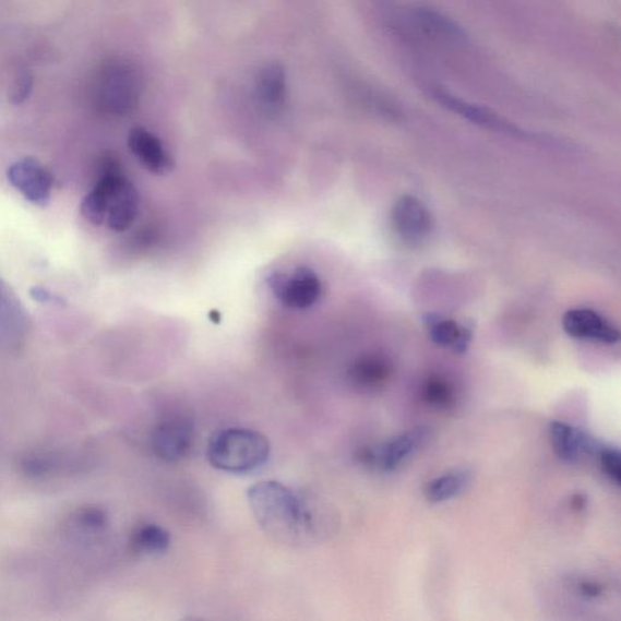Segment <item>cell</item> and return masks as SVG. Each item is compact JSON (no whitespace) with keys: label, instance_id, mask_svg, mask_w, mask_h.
Here are the masks:
<instances>
[{"label":"cell","instance_id":"obj_26","mask_svg":"<svg viewBox=\"0 0 621 621\" xmlns=\"http://www.w3.org/2000/svg\"><path fill=\"white\" fill-rule=\"evenodd\" d=\"M29 294L32 299L40 303L64 304V301L60 297L53 296V294L43 287L32 288Z\"/></svg>","mask_w":621,"mask_h":621},{"label":"cell","instance_id":"obj_1","mask_svg":"<svg viewBox=\"0 0 621 621\" xmlns=\"http://www.w3.org/2000/svg\"><path fill=\"white\" fill-rule=\"evenodd\" d=\"M250 506L261 527L283 542H298L309 534L312 515L292 489L275 481H264L248 490Z\"/></svg>","mask_w":621,"mask_h":621},{"label":"cell","instance_id":"obj_19","mask_svg":"<svg viewBox=\"0 0 621 621\" xmlns=\"http://www.w3.org/2000/svg\"><path fill=\"white\" fill-rule=\"evenodd\" d=\"M132 541L140 552L162 553L169 549L171 538L168 530L154 523H148L134 532Z\"/></svg>","mask_w":621,"mask_h":621},{"label":"cell","instance_id":"obj_24","mask_svg":"<svg viewBox=\"0 0 621 621\" xmlns=\"http://www.w3.org/2000/svg\"><path fill=\"white\" fill-rule=\"evenodd\" d=\"M598 461L601 464L605 474L612 479V481L620 486L621 482V459L620 452L614 446L605 445L598 453Z\"/></svg>","mask_w":621,"mask_h":621},{"label":"cell","instance_id":"obj_9","mask_svg":"<svg viewBox=\"0 0 621 621\" xmlns=\"http://www.w3.org/2000/svg\"><path fill=\"white\" fill-rule=\"evenodd\" d=\"M429 94L435 103H439L441 106L446 108V110L462 116L474 124L514 138L528 136V134L523 132V130L517 126L506 121L505 118L500 117L495 112L490 111L487 107L465 101L461 99V97L439 88L431 89Z\"/></svg>","mask_w":621,"mask_h":621},{"label":"cell","instance_id":"obj_25","mask_svg":"<svg viewBox=\"0 0 621 621\" xmlns=\"http://www.w3.org/2000/svg\"><path fill=\"white\" fill-rule=\"evenodd\" d=\"M31 91H32L31 75L27 73L20 74V77L15 81L13 85L12 92H10V100H12L13 104L15 105L23 104L31 94Z\"/></svg>","mask_w":621,"mask_h":621},{"label":"cell","instance_id":"obj_6","mask_svg":"<svg viewBox=\"0 0 621 621\" xmlns=\"http://www.w3.org/2000/svg\"><path fill=\"white\" fill-rule=\"evenodd\" d=\"M271 288L276 298L292 310H307L322 298V283L314 272L307 267L294 270L291 274L276 275Z\"/></svg>","mask_w":621,"mask_h":621},{"label":"cell","instance_id":"obj_22","mask_svg":"<svg viewBox=\"0 0 621 621\" xmlns=\"http://www.w3.org/2000/svg\"><path fill=\"white\" fill-rule=\"evenodd\" d=\"M73 525L84 532H101L107 526V516L99 507H83L73 516Z\"/></svg>","mask_w":621,"mask_h":621},{"label":"cell","instance_id":"obj_12","mask_svg":"<svg viewBox=\"0 0 621 621\" xmlns=\"http://www.w3.org/2000/svg\"><path fill=\"white\" fill-rule=\"evenodd\" d=\"M550 440L554 453L561 461L570 464L582 461L585 455H598L604 446V443L593 438L592 434L562 421L550 423Z\"/></svg>","mask_w":621,"mask_h":621},{"label":"cell","instance_id":"obj_5","mask_svg":"<svg viewBox=\"0 0 621 621\" xmlns=\"http://www.w3.org/2000/svg\"><path fill=\"white\" fill-rule=\"evenodd\" d=\"M194 425L189 417L171 416L160 420L151 433V446L158 459L178 463L191 450Z\"/></svg>","mask_w":621,"mask_h":621},{"label":"cell","instance_id":"obj_11","mask_svg":"<svg viewBox=\"0 0 621 621\" xmlns=\"http://www.w3.org/2000/svg\"><path fill=\"white\" fill-rule=\"evenodd\" d=\"M563 331L574 339L614 345L620 341L617 326L602 314L590 309L566 311L562 319Z\"/></svg>","mask_w":621,"mask_h":621},{"label":"cell","instance_id":"obj_15","mask_svg":"<svg viewBox=\"0 0 621 621\" xmlns=\"http://www.w3.org/2000/svg\"><path fill=\"white\" fill-rule=\"evenodd\" d=\"M427 325L430 339L438 346L463 355L471 345V331L453 320L429 318Z\"/></svg>","mask_w":621,"mask_h":621},{"label":"cell","instance_id":"obj_10","mask_svg":"<svg viewBox=\"0 0 621 621\" xmlns=\"http://www.w3.org/2000/svg\"><path fill=\"white\" fill-rule=\"evenodd\" d=\"M8 179L28 202L38 206L48 205L52 177L51 172L38 159L27 157L16 162L8 169Z\"/></svg>","mask_w":621,"mask_h":621},{"label":"cell","instance_id":"obj_14","mask_svg":"<svg viewBox=\"0 0 621 621\" xmlns=\"http://www.w3.org/2000/svg\"><path fill=\"white\" fill-rule=\"evenodd\" d=\"M128 145L133 155L148 171L166 176L174 168V159L160 140L144 128L130 130Z\"/></svg>","mask_w":621,"mask_h":621},{"label":"cell","instance_id":"obj_2","mask_svg":"<svg viewBox=\"0 0 621 621\" xmlns=\"http://www.w3.org/2000/svg\"><path fill=\"white\" fill-rule=\"evenodd\" d=\"M270 442L264 434L248 429H225L213 434L208 444L210 463L225 473L247 474L265 465Z\"/></svg>","mask_w":621,"mask_h":621},{"label":"cell","instance_id":"obj_21","mask_svg":"<svg viewBox=\"0 0 621 621\" xmlns=\"http://www.w3.org/2000/svg\"><path fill=\"white\" fill-rule=\"evenodd\" d=\"M81 212L86 220L99 226L106 223L107 217V191L99 180L92 192L85 195Z\"/></svg>","mask_w":621,"mask_h":621},{"label":"cell","instance_id":"obj_20","mask_svg":"<svg viewBox=\"0 0 621 621\" xmlns=\"http://www.w3.org/2000/svg\"><path fill=\"white\" fill-rule=\"evenodd\" d=\"M60 461L50 452H32L20 462L21 471L31 478H45L59 470Z\"/></svg>","mask_w":621,"mask_h":621},{"label":"cell","instance_id":"obj_23","mask_svg":"<svg viewBox=\"0 0 621 621\" xmlns=\"http://www.w3.org/2000/svg\"><path fill=\"white\" fill-rule=\"evenodd\" d=\"M423 398L431 405L438 407H449L454 401V391L449 383L442 379H431L423 386Z\"/></svg>","mask_w":621,"mask_h":621},{"label":"cell","instance_id":"obj_8","mask_svg":"<svg viewBox=\"0 0 621 621\" xmlns=\"http://www.w3.org/2000/svg\"><path fill=\"white\" fill-rule=\"evenodd\" d=\"M429 435L430 431L427 428H416L403 432L396 438L363 452L362 459L380 471H395L403 463H406L409 456L421 449Z\"/></svg>","mask_w":621,"mask_h":621},{"label":"cell","instance_id":"obj_4","mask_svg":"<svg viewBox=\"0 0 621 621\" xmlns=\"http://www.w3.org/2000/svg\"><path fill=\"white\" fill-rule=\"evenodd\" d=\"M107 191V226L116 232L127 231L139 214V194L123 174L107 171L100 178Z\"/></svg>","mask_w":621,"mask_h":621},{"label":"cell","instance_id":"obj_16","mask_svg":"<svg viewBox=\"0 0 621 621\" xmlns=\"http://www.w3.org/2000/svg\"><path fill=\"white\" fill-rule=\"evenodd\" d=\"M471 481L473 473L468 468H454L427 483L423 495L430 503H444L463 494Z\"/></svg>","mask_w":621,"mask_h":621},{"label":"cell","instance_id":"obj_13","mask_svg":"<svg viewBox=\"0 0 621 621\" xmlns=\"http://www.w3.org/2000/svg\"><path fill=\"white\" fill-rule=\"evenodd\" d=\"M254 88L258 103L267 115L278 116L286 110L288 81L286 71L279 63H266L260 69Z\"/></svg>","mask_w":621,"mask_h":621},{"label":"cell","instance_id":"obj_7","mask_svg":"<svg viewBox=\"0 0 621 621\" xmlns=\"http://www.w3.org/2000/svg\"><path fill=\"white\" fill-rule=\"evenodd\" d=\"M391 224L402 242L417 247L427 241L433 230L428 206L414 195H403L391 213Z\"/></svg>","mask_w":621,"mask_h":621},{"label":"cell","instance_id":"obj_18","mask_svg":"<svg viewBox=\"0 0 621 621\" xmlns=\"http://www.w3.org/2000/svg\"><path fill=\"white\" fill-rule=\"evenodd\" d=\"M414 19L431 35L456 40L465 39L466 37L464 29L459 25L433 9L417 8L414 10Z\"/></svg>","mask_w":621,"mask_h":621},{"label":"cell","instance_id":"obj_17","mask_svg":"<svg viewBox=\"0 0 621 621\" xmlns=\"http://www.w3.org/2000/svg\"><path fill=\"white\" fill-rule=\"evenodd\" d=\"M391 373L384 358L368 356L359 359L350 370L354 384L366 390L377 389L385 383Z\"/></svg>","mask_w":621,"mask_h":621},{"label":"cell","instance_id":"obj_3","mask_svg":"<svg viewBox=\"0 0 621 621\" xmlns=\"http://www.w3.org/2000/svg\"><path fill=\"white\" fill-rule=\"evenodd\" d=\"M143 92V79L134 63L114 60L105 64L97 80V99L115 116L133 112Z\"/></svg>","mask_w":621,"mask_h":621}]
</instances>
